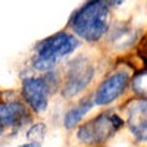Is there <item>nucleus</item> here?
Returning <instances> with one entry per match:
<instances>
[{"mask_svg": "<svg viewBox=\"0 0 147 147\" xmlns=\"http://www.w3.org/2000/svg\"><path fill=\"white\" fill-rule=\"evenodd\" d=\"M110 12L106 2H88L74 15L72 30L87 41H97L109 30Z\"/></svg>", "mask_w": 147, "mask_h": 147, "instance_id": "nucleus-1", "label": "nucleus"}, {"mask_svg": "<svg viewBox=\"0 0 147 147\" xmlns=\"http://www.w3.org/2000/svg\"><path fill=\"white\" fill-rule=\"evenodd\" d=\"M80 46L75 35L68 32H57L41 41L37 47L34 68L38 71H50L62 57L71 55Z\"/></svg>", "mask_w": 147, "mask_h": 147, "instance_id": "nucleus-2", "label": "nucleus"}, {"mask_svg": "<svg viewBox=\"0 0 147 147\" xmlns=\"http://www.w3.org/2000/svg\"><path fill=\"white\" fill-rule=\"evenodd\" d=\"M122 125H124V121L116 113L105 112L99 116H96L94 119L88 121L82 127H80L77 136L80 141L94 146L109 140Z\"/></svg>", "mask_w": 147, "mask_h": 147, "instance_id": "nucleus-3", "label": "nucleus"}, {"mask_svg": "<svg viewBox=\"0 0 147 147\" xmlns=\"http://www.w3.org/2000/svg\"><path fill=\"white\" fill-rule=\"evenodd\" d=\"M94 75L93 68L90 62L85 57H78L77 60H74L69 66L66 81L63 85V96L65 97H72L82 91L87 85L90 84L91 78Z\"/></svg>", "mask_w": 147, "mask_h": 147, "instance_id": "nucleus-4", "label": "nucleus"}, {"mask_svg": "<svg viewBox=\"0 0 147 147\" xmlns=\"http://www.w3.org/2000/svg\"><path fill=\"white\" fill-rule=\"evenodd\" d=\"M129 81V72L125 69L116 71L99 85L94 96V103L97 105H109L115 102L118 97L124 93Z\"/></svg>", "mask_w": 147, "mask_h": 147, "instance_id": "nucleus-5", "label": "nucleus"}, {"mask_svg": "<svg viewBox=\"0 0 147 147\" xmlns=\"http://www.w3.org/2000/svg\"><path fill=\"white\" fill-rule=\"evenodd\" d=\"M50 87L44 78H25L22 82V94L27 103L34 109V112L41 113L47 109L49 103V94H50Z\"/></svg>", "mask_w": 147, "mask_h": 147, "instance_id": "nucleus-6", "label": "nucleus"}, {"mask_svg": "<svg viewBox=\"0 0 147 147\" xmlns=\"http://www.w3.org/2000/svg\"><path fill=\"white\" fill-rule=\"evenodd\" d=\"M127 124L140 141H147V99L132 100L127 106Z\"/></svg>", "mask_w": 147, "mask_h": 147, "instance_id": "nucleus-7", "label": "nucleus"}, {"mask_svg": "<svg viewBox=\"0 0 147 147\" xmlns=\"http://www.w3.org/2000/svg\"><path fill=\"white\" fill-rule=\"evenodd\" d=\"M30 119L31 116L28 113V109L21 102L0 103V128L24 125Z\"/></svg>", "mask_w": 147, "mask_h": 147, "instance_id": "nucleus-8", "label": "nucleus"}, {"mask_svg": "<svg viewBox=\"0 0 147 147\" xmlns=\"http://www.w3.org/2000/svg\"><path fill=\"white\" fill-rule=\"evenodd\" d=\"M93 105H94V102L90 99H84V100H81V103L77 106V107H74V109H71L69 112L66 113V116H65V119H63V125L66 127V128H72V127H75L78 122L87 115V112L93 107Z\"/></svg>", "mask_w": 147, "mask_h": 147, "instance_id": "nucleus-9", "label": "nucleus"}, {"mask_svg": "<svg viewBox=\"0 0 147 147\" xmlns=\"http://www.w3.org/2000/svg\"><path fill=\"white\" fill-rule=\"evenodd\" d=\"M132 90L136 94L141 96L143 99H147V69L136 74L132 80Z\"/></svg>", "mask_w": 147, "mask_h": 147, "instance_id": "nucleus-10", "label": "nucleus"}, {"mask_svg": "<svg viewBox=\"0 0 147 147\" xmlns=\"http://www.w3.org/2000/svg\"><path fill=\"white\" fill-rule=\"evenodd\" d=\"M44 136H46V127H44V124H35L27 132V137L30 140H35V143H38V144H40V141H43Z\"/></svg>", "mask_w": 147, "mask_h": 147, "instance_id": "nucleus-11", "label": "nucleus"}, {"mask_svg": "<svg viewBox=\"0 0 147 147\" xmlns=\"http://www.w3.org/2000/svg\"><path fill=\"white\" fill-rule=\"evenodd\" d=\"M137 53L144 60V63H147V32L144 34V37L140 40V43L137 46Z\"/></svg>", "mask_w": 147, "mask_h": 147, "instance_id": "nucleus-12", "label": "nucleus"}, {"mask_svg": "<svg viewBox=\"0 0 147 147\" xmlns=\"http://www.w3.org/2000/svg\"><path fill=\"white\" fill-rule=\"evenodd\" d=\"M19 147H41V144H38V143H30V144H22Z\"/></svg>", "mask_w": 147, "mask_h": 147, "instance_id": "nucleus-13", "label": "nucleus"}, {"mask_svg": "<svg viewBox=\"0 0 147 147\" xmlns=\"http://www.w3.org/2000/svg\"><path fill=\"white\" fill-rule=\"evenodd\" d=\"M0 134H2V128H0Z\"/></svg>", "mask_w": 147, "mask_h": 147, "instance_id": "nucleus-14", "label": "nucleus"}]
</instances>
